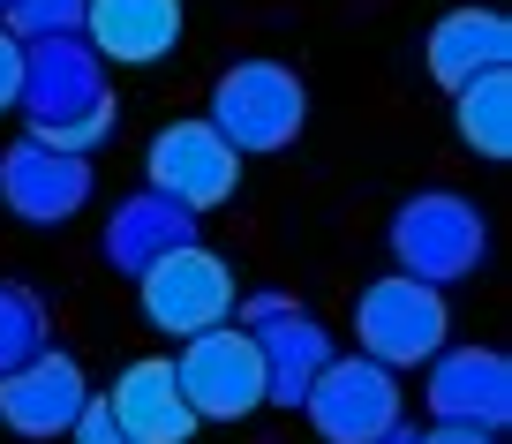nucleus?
<instances>
[{"label": "nucleus", "mask_w": 512, "mask_h": 444, "mask_svg": "<svg viewBox=\"0 0 512 444\" xmlns=\"http://www.w3.org/2000/svg\"><path fill=\"white\" fill-rule=\"evenodd\" d=\"M219 121L249 143H279L287 128H302V83H287L279 68H241L219 83Z\"/></svg>", "instance_id": "nucleus-10"}, {"label": "nucleus", "mask_w": 512, "mask_h": 444, "mask_svg": "<svg viewBox=\"0 0 512 444\" xmlns=\"http://www.w3.org/2000/svg\"><path fill=\"white\" fill-rule=\"evenodd\" d=\"M181 377V399H189L196 422H234V414H249L256 399H264V354H256V339H234V332H204L189 354L174 362Z\"/></svg>", "instance_id": "nucleus-4"}, {"label": "nucleus", "mask_w": 512, "mask_h": 444, "mask_svg": "<svg viewBox=\"0 0 512 444\" xmlns=\"http://www.w3.org/2000/svg\"><path fill=\"white\" fill-rule=\"evenodd\" d=\"M430 414L445 429H482L497 437L512 414V384H505V354H452L430 377Z\"/></svg>", "instance_id": "nucleus-8"}, {"label": "nucleus", "mask_w": 512, "mask_h": 444, "mask_svg": "<svg viewBox=\"0 0 512 444\" xmlns=\"http://www.w3.org/2000/svg\"><path fill=\"white\" fill-rule=\"evenodd\" d=\"M302 407L317 422V437H332V444H384L400 429V384L377 362H324L309 377Z\"/></svg>", "instance_id": "nucleus-1"}, {"label": "nucleus", "mask_w": 512, "mask_h": 444, "mask_svg": "<svg viewBox=\"0 0 512 444\" xmlns=\"http://www.w3.org/2000/svg\"><path fill=\"white\" fill-rule=\"evenodd\" d=\"M234 309V271L204 249H166L144 271V317L159 332H219V317Z\"/></svg>", "instance_id": "nucleus-3"}, {"label": "nucleus", "mask_w": 512, "mask_h": 444, "mask_svg": "<svg viewBox=\"0 0 512 444\" xmlns=\"http://www.w3.org/2000/svg\"><path fill=\"white\" fill-rule=\"evenodd\" d=\"M505 61H512V31L490 8H460V16H445L430 31V76L437 83H475V76H490V68H505Z\"/></svg>", "instance_id": "nucleus-11"}, {"label": "nucleus", "mask_w": 512, "mask_h": 444, "mask_svg": "<svg viewBox=\"0 0 512 444\" xmlns=\"http://www.w3.org/2000/svg\"><path fill=\"white\" fill-rule=\"evenodd\" d=\"M106 414H113L136 444H189V429H196L189 399H181L174 362H128L121 384H113V399H106Z\"/></svg>", "instance_id": "nucleus-7"}, {"label": "nucleus", "mask_w": 512, "mask_h": 444, "mask_svg": "<svg viewBox=\"0 0 512 444\" xmlns=\"http://www.w3.org/2000/svg\"><path fill=\"white\" fill-rule=\"evenodd\" d=\"M430 444H497V437H482V429H437Z\"/></svg>", "instance_id": "nucleus-15"}, {"label": "nucleus", "mask_w": 512, "mask_h": 444, "mask_svg": "<svg viewBox=\"0 0 512 444\" xmlns=\"http://www.w3.org/2000/svg\"><path fill=\"white\" fill-rule=\"evenodd\" d=\"M460 136L475 143V151H490V159L512 151V83H505V68L460 83Z\"/></svg>", "instance_id": "nucleus-13"}, {"label": "nucleus", "mask_w": 512, "mask_h": 444, "mask_svg": "<svg viewBox=\"0 0 512 444\" xmlns=\"http://www.w3.org/2000/svg\"><path fill=\"white\" fill-rule=\"evenodd\" d=\"M8 91H16V53L0 46V98H8Z\"/></svg>", "instance_id": "nucleus-16"}, {"label": "nucleus", "mask_w": 512, "mask_h": 444, "mask_svg": "<svg viewBox=\"0 0 512 444\" xmlns=\"http://www.w3.org/2000/svg\"><path fill=\"white\" fill-rule=\"evenodd\" d=\"M76 444H136V437H128V429L106 414V399H98V407H83V414H76Z\"/></svg>", "instance_id": "nucleus-14"}, {"label": "nucleus", "mask_w": 512, "mask_h": 444, "mask_svg": "<svg viewBox=\"0 0 512 444\" xmlns=\"http://www.w3.org/2000/svg\"><path fill=\"white\" fill-rule=\"evenodd\" d=\"M83 407H91L83 399V369L68 354H38L31 369L0 377V422L16 437H61V429H76Z\"/></svg>", "instance_id": "nucleus-5"}, {"label": "nucleus", "mask_w": 512, "mask_h": 444, "mask_svg": "<svg viewBox=\"0 0 512 444\" xmlns=\"http://www.w3.org/2000/svg\"><path fill=\"white\" fill-rule=\"evenodd\" d=\"M362 347L377 369H415L445 347V302H437V286L422 279H377L362 294Z\"/></svg>", "instance_id": "nucleus-2"}, {"label": "nucleus", "mask_w": 512, "mask_h": 444, "mask_svg": "<svg viewBox=\"0 0 512 444\" xmlns=\"http://www.w3.org/2000/svg\"><path fill=\"white\" fill-rule=\"evenodd\" d=\"M234 143L219 136V128H204V121H181V128H166L159 143H151V181L159 189H174L181 204H219L226 189H234Z\"/></svg>", "instance_id": "nucleus-6"}, {"label": "nucleus", "mask_w": 512, "mask_h": 444, "mask_svg": "<svg viewBox=\"0 0 512 444\" xmlns=\"http://www.w3.org/2000/svg\"><path fill=\"white\" fill-rule=\"evenodd\" d=\"M437 241H452V256H460V264H475V256H482V219H475L467 204H452V196H422V204H407V211H400V249L422 264Z\"/></svg>", "instance_id": "nucleus-12"}, {"label": "nucleus", "mask_w": 512, "mask_h": 444, "mask_svg": "<svg viewBox=\"0 0 512 444\" xmlns=\"http://www.w3.org/2000/svg\"><path fill=\"white\" fill-rule=\"evenodd\" d=\"M83 16H91L98 53L128 68H151L181 38V0H91Z\"/></svg>", "instance_id": "nucleus-9"}]
</instances>
